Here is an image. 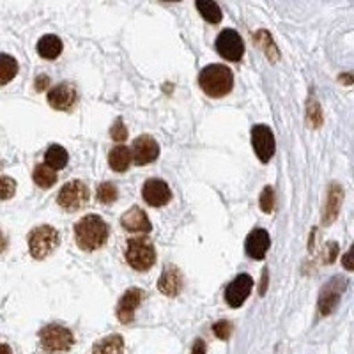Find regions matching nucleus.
I'll use <instances>...</instances> for the list:
<instances>
[{
	"label": "nucleus",
	"mask_w": 354,
	"mask_h": 354,
	"mask_svg": "<svg viewBox=\"0 0 354 354\" xmlns=\"http://www.w3.org/2000/svg\"><path fill=\"white\" fill-rule=\"evenodd\" d=\"M39 342L44 353H68L75 344V337L68 328L61 324H48L39 331Z\"/></svg>",
	"instance_id": "39448f33"
},
{
	"label": "nucleus",
	"mask_w": 354,
	"mask_h": 354,
	"mask_svg": "<svg viewBox=\"0 0 354 354\" xmlns=\"http://www.w3.org/2000/svg\"><path fill=\"white\" fill-rule=\"evenodd\" d=\"M93 354H124V340L121 335H109L94 346Z\"/></svg>",
	"instance_id": "412c9836"
},
{
	"label": "nucleus",
	"mask_w": 354,
	"mask_h": 354,
	"mask_svg": "<svg viewBox=\"0 0 354 354\" xmlns=\"http://www.w3.org/2000/svg\"><path fill=\"white\" fill-rule=\"evenodd\" d=\"M158 287L165 296H177L183 289V274L181 271L177 270L176 266H167L163 273L160 277V282H158Z\"/></svg>",
	"instance_id": "f3484780"
},
{
	"label": "nucleus",
	"mask_w": 354,
	"mask_h": 354,
	"mask_svg": "<svg viewBox=\"0 0 354 354\" xmlns=\"http://www.w3.org/2000/svg\"><path fill=\"white\" fill-rule=\"evenodd\" d=\"M78 100L77 88L71 84H59L48 93V103L55 110H71Z\"/></svg>",
	"instance_id": "2eb2a0df"
},
{
	"label": "nucleus",
	"mask_w": 354,
	"mask_h": 354,
	"mask_svg": "<svg viewBox=\"0 0 354 354\" xmlns=\"http://www.w3.org/2000/svg\"><path fill=\"white\" fill-rule=\"evenodd\" d=\"M342 262H344V266H346V270H354V266H353V250H349V252H347L346 255H344V259H342Z\"/></svg>",
	"instance_id": "c9c22d12"
},
{
	"label": "nucleus",
	"mask_w": 354,
	"mask_h": 354,
	"mask_svg": "<svg viewBox=\"0 0 354 354\" xmlns=\"http://www.w3.org/2000/svg\"><path fill=\"white\" fill-rule=\"evenodd\" d=\"M167 2H179V0H167Z\"/></svg>",
	"instance_id": "a19ab883"
},
{
	"label": "nucleus",
	"mask_w": 354,
	"mask_h": 354,
	"mask_svg": "<svg viewBox=\"0 0 354 354\" xmlns=\"http://www.w3.org/2000/svg\"><path fill=\"white\" fill-rule=\"evenodd\" d=\"M48 84H50V78L46 77V75H43V77H37L36 88H37V91H43V88L48 87Z\"/></svg>",
	"instance_id": "f704fd0d"
},
{
	"label": "nucleus",
	"mask_w": 354,
	"mask_h": 354,
	"mask_svg": "<svg viewBox=\"0 0 354 354\" xmlns=\"http://www.w3.org/2000/svg\"><path fill=\"white\" fill-rule=\"evenodd\" d=\"M6 248H8V238H6L4 232L0 230V254H4Z\"/></svg>",
	"instance_id": "e433bc0d"
},
{
	"label": "nucleus",
	"mask_w": 354,
	"mask_h": 354,
	"mask_svg": "<svg viewBox=\"0 0 354 354\" xmlns=\"http://www.w3.org/2000/svg\"><path fill=\"white\" fill-rule=\"evenodd\" d=\"M96 198L101 204H112L117 201V186L112 183H101L96 189Z\"/></svg>",
	"instance_id": "bb28decb"
},
{
	"label": "nucleus",
	"mask_w": 354,
	"mask_h": 354,
	"mask_svg": "<svg viewBox=\"0 0 354 354\" xmlns=\"http://www.w3.org/2000/svg\"><path fill=\"white\" fill-rule=\"evenodd\" d=\"M347 289V280L344 277H333L319 294V312L321 315H330L337 310L344 290Z\"/></svg>",
	"instance_id": "0eeeda50"
},
{
	"label": "nucleus",
	"mask_w": 354,
	"mask_h": 354,
	"mask_svg": "<svg viewBox=\"0 0 354 354\" xmlns=\"http://www.w3.org/2000/svg\"><path fill=\"white\" fill-rule=\"evenodd\" d=\"M160 156V144L149 135H142L131 145V160L137 165H149Z\"/></svg>",
	"instance_id": "9b49d317"
},
{
	"label": "nucleus",
	"mask_w": 354,
	"mask_h": 354,
	"mask_svg": "<svg viewBox=\"0 0 354 354\" xmlns=\"http://www.w3.org/2000/svg\"><path fill=\"white\" fill-rule=\"evenodd\" d=\"M338 80H342L344 84L349 85V84H353V75H342V77L338 78Z\"/></svg>",
	"instance_id": "58836bf2"
},
{
	"label": "nucleus",
	"mask_w": 354,
	"mask_h": 354,
	"mask_svg": "<svg viewBox=\"0 0 354 354\" xmlns=\"http://www.w3.org/2000/svg\"><path fill=\"white\" fill-rule=\"evenodd\" d=\"M124 257L133 270L145 273L156 264V250L145 236H138V238H131L128 241Z\"/></svg>",
	"instance_id": "7ed1b4c3"
},
{
	"label": "nucleus",
	"mask_w": 354,
	"mask_h": 354,
	"mask_svg": "<svg viewBox=\"0 0 354 354\" xmlns=\"http://www.w3.org/2000/svg\"><path fill=\"white\" fill-rule=\"evenodd\" d=\"M259 204H261V209L264 211V213H271L274 207V189L271 188V186H266L264 189H262L261 194V201H259Z\"/></svg>",
	"instance_id": "c756f323"
},
{
	"label": "nucleus",
	"mask_w": 354,
	"mask_h": 354,
	"mask_svg": "<svg viewBox=\"0 0 354 354\" xmlns=\"http://www.w3.org/2000/svg\"><path fill=\"white\" fill-rule=\"evenodd\" d=\"M18 75V62L8 53H0V85L9 84Z\"/></svg>",
	"instance_id": "393cba45"
},
{
	"label": "nucleus",
	"mask_w": 354,
	"mask_h": 354,
	"mask_svg": "<svg viewBox=\"0 0 354 354\" xmlns=\"http://www.w3.org/2000/svg\"><path fill=\"white\" fill-rule=\"evenodd\" d=\"M257 41L262 44V48H264L266 55L270 57L271 61H277L278 59V53H277V48H274L273 41H271V36L266 30H261V32L257 34Z\"/></svg>",
	"instance_id": "c85d7f7f"
},
{
	"label": "nucleus",
	"mask_w": 354,
	"mask_h": 354,
	"mask_svg": "<svg viewBox=\"0 0 354 354\" xmlns=\"http://www.w3.org/2000/svg\"><path fill=\"white\" fill-rule=\"evenodd\" d=\"M0 354H12L11 347L6 346V344H0Z\"/></svg>",
	"instance_id": "4c0bfd02"
},
{
	"label": "nucleus",
	"mask_w": 354,
	"mask_h": 354,
	"mask_svg": "<svg viewBox=\"0 0 354 354\" xmlns=\"http://www.w3.org/2000/svg\"><path fill=\"white\" fill-rule=\"evenodd\" d=\"M121 227L126 232L131 234H149L153 225L145 211H142L138 205H133L131 209L126 211L121 216Z\"/></svg>",
	"instance_id": "4468645a"
},
{
	"label": "nucleus",
	"mask_w": 354,
	"mask_h": 354,
	"mask_svg": "<svg viewBox=\"0 0 354 354\" xmlns=\"http://www.w3.org/2000/svg\"><path fill=\"white\" fill-rule=\"evenodd\" d=\"M57 202L68 213L80 211L88 202V188L82 181H69L61 188L57 195Z\"/></svg>",
	"instance_id": "423d86ee"
},
{
	"label": "nucleus",
	"mask_w": 354,
	"mask_h": 354,
	"mask_svg": "<svg viewBox=\"0 0 354 354\" xmlns=\"http://www.w3.org/2000/svg\"><path fill=\"white\" fill-rule=\"evenodd\" d=\"M344 201V192L338 185H331L330 192H328L326 205H324V213H322V223L324 225H331L337 220L340 207H342Z\"/></svg>",
	"instance_id": "a211bd4d"
},
{
	"label": "nucleus",
	"mask_w": 354,
	"mask_h": 354,
	"mask_svg": "<svg viewBox=\"0 0 354 354\" xmlns=\"http://www.w3.org/2000/svg\"><path fill=\"white\" fill-rule=\"evenodd\" d=\"M75 239L84 252H96L109 239V225L97 214H87L75 225Z\"/></svg>",
	"instance_id": "f257e3e1"
},
{
	"label": "nucleus",
	"mask_w": 354,
	"mask_h": 354,
	"mask_svg": "<svg viewBox=\"0 0 354 354\" xmlns=\"http://www.w3.org/2000/svg\"><path fill=\"white\" fill-rule=\"evenodd\" d=\"M324 250H326V252H324V262H326V264H331L338 255V245L335 241H330Z\"/></svg>",
	"instance_id": "473e14b6"
},
{
	"label": "nucleus",
	"mask_w": 354,
	"mask_h": 354,
	"mask_svg": "<svg viewBox=\"0 0 354 354\" xmlns=\"http://www.w3.org/2000/svg\"><path fill=\"white\" fill-rule=\"evenodd\" d=\"M252 145H254V151L259 160L262 163H268L274 156V151H277L273 131L264 124L254 126L252 128Z\"/></svg>",
	"instance_id": "1a4fd4ad"
},
{
	"label": "nucleus",
	"mask_w": 354,
	"mask_h": 354,
	"mask_svg": "<svg viewBox=\"0 0 354 354\" xmlns=\"http://www.w3.org/2000/svg\"><path fill=\"white\" fill-rule=\"evenodd\" d=\"M192 354H205V342L202 340V338L195 340L194 349H192Z\"/></svg>",
	"instance_id": "72a5a7b5"
},
{
	"label": "nucleus",
	"mask_w": 354,
	"mask_h": 354,
	"mask_svg": "<svg viewBox=\"0 0 354 354\" xmlns=\"http://www.w3.org/2000/svg\"><path fill=\"white\" fill-rule=\"evenodd\" d=\"M252 289H254V278L246 273L238 274V277L234 278L232 282L227 286L225 301L229 303V306H232V308H239V306L248 299Z\"/></svg>",
	"instance_id": "9d476101"
},
{
	"label": "nucleus",
	"mask_w": 354,
	"mask_h": 354,
	"mask_svg": "<svg viewBox=\"0 0 354 354\" xmlns=\"http://www.w3.org/2000/svg\"><path fill=\"white\" fill-rule=\"evenodd\" d=\"M0 167H2V165H0Z\"/></svg>",
	"instance_id": "79ce46f5"
},
{
	"label": "nucleus",
	"mask_w": 354,
	"mask_h": 354,
	"mask_svg": "<svg viewBox=\"0 0 354 354\" xmlns=\"http://www.w3.org/2000/svg\"><path fill=\"white\" fill-rule=\"evenodd\" d=\"M213 331L220 340H227L232 333V324L229 321H218L213 326Z\"/></svg>",
	"instance_id": "2f4dec72"
},
{
	"label": "nucleus",
	"mask_w": 354,
	"mask_h": 354,
	"mask_svg": "<svg viewBox=\"0 0 354 354\" xmlns=\"http://www.w3.org/2000/svg\"><path fill=\"white\" fill-rule=\"evenodd\" d=\"M216 52L225 61L239 62L245 55V43H243L241 36L234 28H225L216 37Z\"/></svg>",
	"instance_id": "6e6552de"
},
{
	"label": "nucleus",
	"mask_w": 354,
	"mask_h": 354,
	"mask_svg": "<svg viewBox=\"0 0 354 354\" xmlns=\"http://www.w3.org/2000/svg\"><path fill=\"white\" fill-rule=\"evenodd\" d=\"M59 243H61L59 232L50 225L36 227L32 232L28 234V250H30V255L37 261H43L48 255H52Z\"/></svg>",
	"instance_id": "20e7f679"
},
{
	"label": "nucleus",
	"mask_w": 354,
	"mask_h": 354,
	"mask_svg": "<svg viewBox=\"0 0 354 354\" xmlns=\"http://www.w3.org/2000/svg\"><path fill=\"white\" fill-rule=\"evenodd\" d=\"M270 246H271V239L268 230L255 229L252 230L248 238H246V243H245L246 255H248L250 259H255V261H262V259L266 257V254H268Z\"/></svg>",
	"instance_id": "dca6fc26"
},
{
	"label": "nucleus",
	"mask_w": 354,
	"mask_h": 354,
	"mask_svg": "<svg viewBox=\"0 0 354 354\" xmlns=\"http://www.w3.org/2000/svg\"><path fill=\"white\" fill-rule=\"evenodd\" d=\"M69 161V154L68 151L62 147V145H50L46 154H44V163L48 167H52L53 170H62L66 165H68Z\"/></svg>",
	"instance_id": "4be33fe9"
},
{
	"label": "nucleus",
	"mask_w": 354,
	"mask_h": 354,
	"mask_svg": "<svg viewBox=\"0 0 354 354\" xmlns=\"http://www.w3.org/2000/svg\"><path fill=\"white\" fill-rule=\"evenodd\" d=\"M32 179L39 188L48 189L55 185L59 177H57V170H53L52 167H48L46 163H41V165H37L36 169H34Z\"/></svg>",
	"instance_id": "b1692460"
},
{
	"label": "nucleus",
	"mask_w": 354,
	"mask_h": 354,
	"mask_svg": "<svg viewBox=\"0 0 354 354\" xmlns=\"http://www.w3.org/2000/svg\"><path fill=\"white\" fill-rule=\"evenodd\" d=\"M131 163V149L126 145H117L110 151L109 154V165L113 172H126Z\"/></svg>",
	"instance_id": "aec40b11"
},
{
	"label": "nucleus",
	"mask_w": 354,
	"mask_h": 354,
	"mask_svg": "<svg viewBox=\"0 0 354 354\" xmlns=\"http://www.w3.org/2000/svg\"><path fill=\"white\" fill-rule=\"evenodd\" d=\"M306 121L312 128H321L324 117H322V109L315 97H310L308 105H306Z\"/></svg>",
	"instance_id": "a878e982"
},
{
	"label": "nucleus",
	"mask_w": 354,
	"mask_h": 354,
	"mask_svg": "<svg viewBox=\"0 0 354 354\" xmlns=\"http://www.w3.org/2000/svg\"><path fill=\"white\" fill-rule=\"evenodd\" d=\"M198 85L207 96L223 97L232 91L234 75L227 66L209 64L198 75Z\"/></svg>",
	"instance_id": "f03ea898"
},
{
	"label": "nucleus",
	"mask_w": 354,
	"mask_h": 354,
	"mask_svg": "<svg viewBox=\"0 0 354 354\" xmlns=\"http://www.w3.org/2000/svg\"><path fill=\"white\" fill-rule=\"evenodd\" d=\"M144 290L138 289V287H133V289L126 290L124 296L119 299V305H117V319L122 324L133 322V319H135V310L144 301Z\"/></svg>",
	"instance_id": "ddd939ff"
},
{
	"label": "nucleus",
	"mask_w": 354,
	"mask_h": 354,
	"mask_svg": "<svg viewBox=\"0 0 354 354\" xmlns=\"http://www.w3.org/2000/svg\"><path fill=\"white\" fill-rule=\"evenodd\" d=\"M17 194V181L9 176H0V201H9Z\"/></svg>",
	"instance_id": "cd10ccee"
},
{
	"label": "nucleus",
	"mask_w": 354,
	"mask_h": 354,
	"mask_svg": "<svg viewBox=\"0 0 354 354\" xmlns=\"http://www.w3.org/2000/svg\"><path fill=\"white\" fill-rule=\"evenodd\" d=\"M62 48H64V44H62L61 37L55 34H46L37 41V53L46 61H55L62 53Z\"/></svg>",
	"instance_id": "6ab92c4d"
},
{
	"label": "nucleus",
	"mask_w": 354,
	"mask_h": 354,
	"mask_svg": "<svg viewBox=\"0 0 354 354\" xmlns=\"http://www.w3.org/2000/svg\"><path fill=\"white\" fill-rule=\"evenodd\" d=\"M110 137H112L115 142H124L126 138H128V129H126L121 117L115 119V122H113L112 128H110Z\"/></svg>",
	"instance_id": "7c9ffc66"
},
{
	"label": "nucleus",
	"mask_w": 354,
	"mask_h": 354,
	"mask_svg": "<svg viewBox=\"0 0 354 354\" xmlns=\"http://www.w3.org/2000/svg\"><path fill=\"white\" fill-rule=\"evenodd\" d=\"M142 197L153 207H163L172 198V192L163 179H147L142 188Z\"/></svg>",
	"instance_id": "f8f14e48"
},
{
	"label": "nucleus",
	"mask_w": 354,
	"mask_h": 354,
	"mask_svg": "<svg viewBox=\"0 0 354 354\" xmlns=\"http://www.w3.org/2000/svg\"><path fill=\"white\" fill-rule=\"evenodd\" d=\"M195 6H197L198 12H201L202 18H204L207 24L216 25L220 24L221 18H223L220 6H218L214 0H195Z\"/></svg>",
	"instance_id": "5701e85b"
},
{
	"label": "nucleus",
	"mask_w": 354,
	"mask_h": 354,
	"mask_svg": "<svg viewBox=\"0 0 354 354\" xmlns=\"http://www.w3.org/2000/svg\"><path fill=\"white\" fill-rule=\"evenodd\" d=\"M266 282H268V271L264 270V273H262V287H261V294H264V290H266Z\"/></svg>",
	"instance_id": "ea45409f"
}]
</instances>
